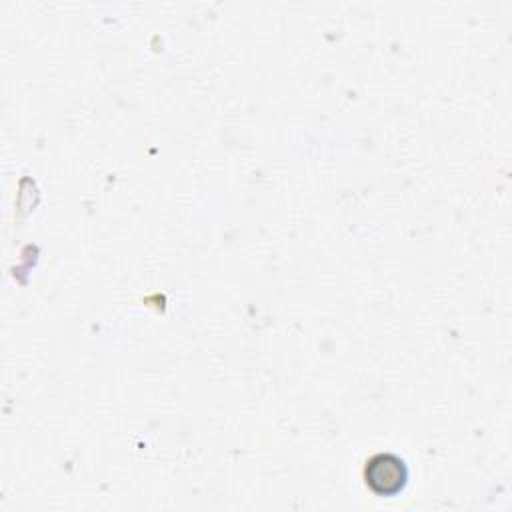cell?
Segmentation results:
<instances>
[{
    "label": "cell",
    "instance_id": "obj_1",
    "mask_svg": "<svg viewBox=\"0 0 512 512\" xmlns=\"http://www.w3.org/2000/svg\"><path fill=\"white\" fill-rule=\"evenodd\" d=\"M364 482L370 492L382 498L396 496L408 482V466L394 452H376L364 464Z\"/></svg>",
    "mask_w": 512,
    "mask_h": 512
}]
</instances>
